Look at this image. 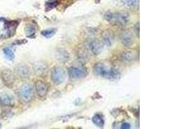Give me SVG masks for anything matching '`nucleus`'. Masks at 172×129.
Returning <instances> with one entry per match:
<instances>
[{
  "label": "nucleus",
  "instance_id": "obj_22",
  "mask_svg": "<svg viewBox=\"0 0 172 129\" xmlns=\"http://www.w3.org/2000/svg\"><path fill=\"white\" fill-rule=\"evenodd\" d=\"M131 128V125H130L129 123H123L121 125V128L123 129H129Z\"/></svg>",
  "mask_w": 172,
  "mask_h": 129
},
{
  "label": "nucleus",
  "instance_id": "obj_13",
  "mask_svg": "<svg viewBox=\"0 0 172 129\" xmlns=\"http://www.w3.org/2000/svg\"><path fill=\"white\" fill-rule=\"evenodd\" d=\"M47 65L43 63H37L34 65V70L37 75H42L47 71Z\"/></svg>",
  "mask_w": 172,
  "mask_h": 129
},
{
  "label": "nucleus",
  "instance_id": "obj_5",
  "mask_svg": "<svg viewBox=\"0 0 172 129\" xmlns=\"http://www.w3.org/2000/svg\"><path fill=\"white\" fill-rule=\"evenodd\" d=\"M68 74L72 79H81L86 76L87 70L83 67L79 66H72L68 69Z\"/></svg>",
  "mask_w": 172,
  "mask_h": 129
},
{
  "label": "nucleus",
  "instance_id": "obj_7",
  "mask_svg": "<svg viewBox=\"0 0 172 129\" xmlns=\"http://www.w3.org/2000/svg\"><path fill=\"white\" fill-rule=\"evenodd\" d=\"M120 41L124 46L129 47L134 43V37L130 30H123L120 34Z\"/></svg>",
  "mask_w": 172,
  "mask_h": 129
},
{
  "label": "nucleus",
  "instance_id": "obj_18",
  "mask_svg": "<svg viewBox=\"0 0 172 129\" xmlns=\"http://www.w3.org/2000/svg\"><path fill=\"white\" fill-rule=\"evenodd\" d=\"M56 32V29H46L43 30L41 32V34L45 37L46 38H50L52 36L55 35Z\"/></svg>",
  "mask_w": 172,
  "mask_h": 129
},
{
  "label": "nucleus",
  "instance_id": "obj_15",
  "mask_svg": "<svg viewBox=\"0 0 172 129\" xmlns=\"http://www.w3.org/2000/svg\"><path fill=\"white\" fill-rule=\"evenodd\" d=\"M92 121L94 124L97 126V127H103L104 125V120L103 116L99 114H95L94 116L92 118Z\"/></svg>",
  "mask_w": 172,
  "mask_h": 129
},
{
  "label": "nucleus",
  "instance_id": "obj_20",
  "mask_svg": "<svg viewBox=\"0 0 172 129\" xmlns=\"http://www.w3.org/2000/svg\"><path fill=\"white\" fill-rule=\"evenodd\" d=\"M58 4V1L57 0H49L47 1L45 4V7L47 10H52L54 8H55Z\"/></svg>",
  "mask_w": 172,
  "mask_h": 129
},
{
  "label": "nucleus",
  "instance_id": "obj_17",
  "mask_svg": "<svg viewBox=\"0 0 172 129\" xmlns=\"http://www.w3.org/2000/svg\"><path fill=\"white\" fill-rule=\"evenodd\" d=\"M36 32V27L32 24H28L25 27V33L28 37H30Z\"/></svg>",
  "mask_w": 172,
  "mask_h": 129
},
{
  "label": "nucleus",
  "instance_id": "obj_12",
  "mask_svg": "<svg viewBox=\"0 0 172 129\" xmlns=\"http://www.w3.org/2000/svg\"><path fill=\"white\" fill-rule=\"evenodd\" d=\"M103 43H104L103 45L110 47L111 45H112V44L113 43V41H114L113 34L111 32H110V31H106V32L103 34Z\"/></svg>",
  "mask_w": 172,
  "mask_h": 129
},
{
  "label": "nucleus",
  "instance_id": "obj_4",
  "mask_svg": "<svg viewBox=\"0 0 172 129\" xmlns=\"http://www.w3.org/2000/svg\"><path fill=\"white\" fill-rule=\"evenodd\" d=\"M66 78V73L62 67L56 66L51 70V79L56 85H60L64 82Z\"/></svg>",
  "mask_w": 172,
  "mask_h": 129
},
{
  "label": "nucleus",
  "instance_id": "obj_2",
  "mask_svg": "<svg viewBox=\"0 0 172 129\" xmlns=\"http://www.w3.org/2000/svg\"><path fill=\"white\" fill-rule=\"evenodd\" d=\"M104 18L111 23H115L121 26L126 25L129 21V14L126 12H120L117 13L107 12L104 14Z\"/></svg>",
  "mask_w": 172,
  "mask_h": 129
},
{
  "label": "nucleus",
  "instance_id": "obj_11",
  "mask_svg": "<svg viewBox=\"0 0 172 129\" xmlns=\"http://www.w3.org/2000/svg\"><path fill=\"white\" fill-rule=\"evenodd\" d=\"M0 104L4 106H11L14 104V98L8 93H0Z\"/></svg>",
  "mask_w": 172,
  "mask_h": 129
},
{
  "label": "nucleus",
  "instance_id": "obj_10",
  "mask_svg": "<svg viewBox=\"0 0 172 129\" xmlns=\"http://www.w3.org/2000/svg\"><path fill=\"white\" fill-rule=\"evenodd\" d=\"M36 90L39 97H44L48 92L47 85L42 81H37L36 83Z\"/></svg>",
  "mask_w": 172,
  "mask_h": 129
},
{
  "label": "nucleus",
  "instance_id": "obj_14",
  "mask_svg": "<svg viewBox=\"0 0 172 129\" xmlns=\"http://www.w3.org/2000/svg\"><path fill=\"white\" fill-rule=\"evenodd\" d=\"M121 58L123 61L129 63L133 61L135 59V53L132 51L127 50V51H125L122 53Z\"/></svg>",
  "mask_w": 172,
  "mask_h": 129
},
{
  "label": "nucleus",
  "instance_id": "obj_19",
  "mask_svg": "<svg viewBox=\"0 0 172 129\" xmlns=\"http://www.w3.org/2000/svg\"><path fill=\"white\" fill-rule=\"evenodd\" d=\"M4 52L6 56V58H8L9 60H13L15 58L14 53L11 48L9 47H7L4 49Z\"/></svg>",
  "mask_w": 172,
  "mask_h": 129
},
{
  "label": "nucleus",
  "instance_id": "obj_16",
  "mask_svg": "<svg viewBox=\"0 0 172 129\" xmlns=\"http://www.w3.org/2000/svg\"><path fill=\"white\" fill-rule=\"evenodd\" d=\"M57 59H58L59 61L65 62L67 61L70 59V55L67 52L65 51V50H58V52L57 53Z\"/></svg>",
  "mask_w": 172,
  "mask_h": 129
},
{
  "label": "nucleus",
  "instance_id": "obj_9",
  "mask_svg": "<svg viewBox=\"0 0 172 129\" xmlns=\"http://www.w3.org/2000/svg\"><path fill=\"white\" fill-rule=\"evenodd\" d=\"M15 70L17 75L21 78H27L29 76V68L26 65L18 64L15 68Z\"/></svg>",
  "mask_w": 172,
  "mask_h": 129
},
{
  "label": "nucleus",
  "instance_id": "obj_8",
  "mask_svg": "<svg viewBox=\"0 0 172 129\" xmlns=\"http://www.w3.org/2000/svg\"><path fill=\"white\" fill-rule=\"evenodd\" d=\"M88 47L90 51L94 55H99L103 50V44L97 40H93L89 43Z\"/></svg>",
  "mask_w": 172,
  "mask_h": 129
},
{
  "label": "nucleus",
  "instance_id": "obj_21",
  "mask_svg": "<svg viewBox=\"0 0 172 129\" xmlns=\"http://www.w3.org/2000/svg\"><path fill=\"white\" fill-rule=\"evenodd\" d=\"M123 4L128 7H135L139 4V0H123Z\"/></svg>",
  "mask_w": 172,
  "mask_h": 129
},
{
  "label": "nucleus",
  "instance_id": "obj_6",
  "mask_svg": "<svg viewBox=\"0 0 172 129\" xmlns=\"http://www.w3.org/2000/svg\"><path fill=\"white\" fill-rule=\"evenodd\" d=\"M1 78L5 86L11 87L13 85L15 81V76L13 72L9 69H5L1 72Z\"/></svg>",
  "mask_w": 172,
  "mask_h": 129
},
{
  "label": "nucleus",
  "instance_id": "obj_3",
  "mask_svg": "<svg viewBox=\"0 0 172 129\" xmlns=\"http://www.w3.org/2000/svg\"><path fill=\"white\" fill-rule=\"evenodd\" d=\"M18 95L20 99L25 103H28L33 99L34 92L33 88L30 84L24 83L18 90Z\"/></svg>",
  "mask_w": 172,
  "mask_h": 129
},
{
  "label": "nucleus",
  "instance_id": "obj_1",
  "mask_svg": "<svg viewBox=\"0 0 172 129\" xmlns=\"http://www.w3.org/2000/svg\"><path fill=\"white\" fill-rule=\"evenodd\" d=\"M94 70L97 75L111 81L118 80L121 77V74L117 70L108 67L102 63H97L95 64L94 67Z\"/></svg>",
  "mask_w": 172,
  "mask_h": 129
}]
</instances>
